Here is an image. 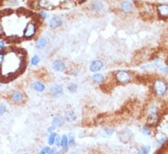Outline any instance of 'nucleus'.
Returning <instances> with one entry per match:
<instances>
[{
    "label": "nucleus",
    "mask_w": 168,
    "mask_h": 154,
    "mask_svg": "<svg viewBox=\"0 0 168 154\" xmlns=\"http://www.w3.org/2000/svg\"><path fill=\"white\" fill-rule=\"evenodd\" d=\"M153 90L158 95H164L167 92V83L163 80H157L153 84Z\"/></svg>",
    "instance_id": "1"
},
{
    "label": "nucleus",
    "mask_w": 168,
    "mask_h": 154,
    "mask_svg": "<svg viewBox=\"0 0 168 154\" xmlns=\"http://www.w3.org/2000/svg\"><path fill=\"white\" fill-rule=\"evenodd\" d=\"M37 31V26L34 22H29V23L27 24L25 29H24V32H23V35H24V38L29 40L32 38L35 33Z\"/></svg>",
    "instance_id": "2"
},
{
    "label": "nucleus",
    "mask_w": 168,
    "mask_h": 154,
    "mask_svg": "<svg viewBox=\"0 0 168 154\" xmlns=\"http://www.w3.org/2000/svg\"><path fill=\"white\" fill-rule=\"evenodd\" d=\"M116 79L119 83L125 84H128L131 80V76L126 71H119L116 73Z\"/></svg>",
    "instance_id": "3"
},
{
    "label": "nucleus",
    "mask_w": 168,
    "mask_h": 154,
    "mask_svg": "<svg viewBox=\"0 0 168 154\" xmlns=\"http://www.w3.org/2000/svg\"><path fill=\"white\" fill-rule=\"evenodd\" d=\"M10 99H11V101L15 104H21L25 101V95L23 92L19 90H16L10 95Z\"/></svg>",
    "instance_id": "4"
},
{
    "label": "nucleus",
    "mask_w": 168,
    "mask_h": 154,
    "mask_svg": "<svg viewBox=\"0 0 168 154\" xmlns=\"http://www.w3.org/2000/svg\"><path fill=\"white\" fill-rule=\"evenodd\" d=\"M64 93V89L61 85L55 84V85H52L50 89V94L54 96V97H59L60 95H62Z\"/></svg>",
    "instance_id": "5"
},
{
    "label": "nucleus",
    "mask_w": 168,
    "mask_h": 154,
    "mask_svg": "<svg viewBox=\"0 0 168 154\" xmlns=\"http://www.w3.org/2000/svg\"><path fill=\"white\" fill-rule=\"evenodd\" d=\"M52 69L55 72H62L65 70V63L62 60H55L52 62Z\"/></svg>",
    "instance_id": "6"
},
{
    "label": "nucleus",
    "mask_w": 168,
    "mask_h": 154,
    "mask_svg": "<svg viewBox=\"0 0 168 154\" xmlns=\"http://www.w3.org/2000/svg\"><path fill=\"white\" fill-rule=\"evenodd\" d=\"M157 11L161 18H166L168 16V5L167 4H161L157 7Z\"/></svg>",
    "instance_id": "7"
},
{
    "label": "nucleus",
    "mask_w": 168,
    "mask_h": 154,
    "mask_svg": "<svg viewBox=\"0 0 168 154\" xmlns=\"http://www.w3.org/2000/svg\"><path fill=\"white\" fill-rule=\"evenodd\" d=\"M50 26L52 28V29H57V28H60L62 24V19L59 17H54L50 19Z\"/></svg>",
    "instance_id": "8"
},
{
    "label": "nucleus",
    "mask_w": 168,
    "mask_h": 154,
    "mask_svg": "<svg viewBox=\"0 0 168 154\" xmlns=\"http://www.w3.org/2000/svg\"><path fill=\"white\" fill-rule=\"evenodd\" d=\"M103 67V62L101 61H98V60H96V61H93L90 64V71L91 72H98L99 70H101V68Z\"/></svg>",
    "instance_id": "9"
},
{
    "label": "nucleus",
    "mask_w": 168,
    "mask_h": 154,
    "mask_svg": "<svg viewBox=\"0 0 168 154\" xmlns=\"http://www.w3.org/2000/svg\"><path fill=\"white\" fill-rule=\"evenodd\" d=\"M62 124H64V117L61 115H56L54 118V121H52V127L54 128H58L61 127Z\"/></svg>",
    "instance_id": "10"
},
{
    "label": "nucleus",
    "mask_w": 168,
    "mask_h": 154,
    "mask_svg": "<svg viewBox=\"0 0 168 154\" xmlns=\"http://www.w3.org/2000/svg\"><path fill=\"white\" fill-rule=\"evenodd\" d=\"M120 7H121V10L125 13H129V12H131V10L133 8L132 7V4L129 1H123L120 5Z\"/></svg>",
    "instance_id": "11"
},
{
    "label": "nucleus",
    "mask_w": 168,
    "mask_h": 154,
    "mask_svg": "<svg viewBox=\"0 0 168 154\" xmlns=\"http://www.w3.org/2000/svg\"><path fill=\"white\" fill-rule=\"evenodd\" d=\"M158 120H159L158 115H157L155 112H153V113H151V115L149 117L148 125L149 126H155L156 124H158Z\"/></svg>",
    "instance_id": "12"
},
{
    "label": "nucleus",
    "mask_w": 168,
    "mask_h": 154,
    "mask_svg": "<svg viewBox=\"0 0 168 154\" xmlns=\"http://www.w3.org/2000/svg\"><path fill=\"white\" fill-rule=\"evenodd\" d=\"M103 4L99 1H94L91 3L90 5V8L92 11H95V12H99V11H101L103 9Z\"/></svg>",
    "instance_id": "13"
},
{
    "label": "nucleus",
    "mask_w": 168,
    "mask_h": 154,
    "mask_svg": "<svg viewBox=\"0 0 168 154\" xmlns=\"http://www.w3.org/2000/svg\"><path fill=\"white\" fill-rule=\"evenodd\" d=\"M131 131L128 130V129H126V130H124V131L121 132V134H120V139L123 142L124 138H126V139H126V142H128V141L130 140V139H131Z\"/></svg>",
    "instance_id": "14"
},
{
    "label": "nucleus",
    "mask_w": 168,
    "mask_h": 154,
    "mask_svg": "<svg viewBox=\"0 0 168 154\" xmlns=\"http://www.w3.org/2000/svg\"><path fill=\"white\" fill-rule=\"evenodd\" d=\"M46 44H47V40L45 38H40V40H38L36 41V44H35V46L37 49L39 50H41V49H43L45 46H46Z\"/></svg>",
    "instance_id": "15"
},
{
    "label": "nucleus",
    "mask_w": 168,
    "mask_h": 154,
    "mask_svg": "<svg viewBox=\"0 0 168 154\" xmlns=\"http://www.w3.org/2000/svg\"><path fill=\"white\" fill-rule=\"evenodd\" d=\"M76 118L75 113H73V111H72V110H68V111H66L65 113V119L68 121V122H73V121H75Z\"/></svg>",
    "instance_id": "16"
},
{
    "label": "nucleus",
    "mask_w": 168,
    "mask_h": 154,
    "mask_svg": "<svg viewBox=\"0 0 168 154\" xmlns=\"http://www.w3.org/2000/svg\"><path fill=\"white\" fill-rule=\"evenodd\" d=\"M62 148V150H67L68 149V139L66 137V135H62V139H61V144H60Z\"/></svg>",
    "instance_id": "17"
},
{
    "label": "nucleus",
    "mask_w": 168,
    "mask_h": 154,
    "mask_svg": "<svg viewBox=\"0 0 168 154\" xmlns=\"http://www.w3.org/2000/svg\"><path fill=\"white\" fill-rule=\"evenodd\" d=\"M92 80L96 84H102L104 82V76L100 73H96L92 76Z\"/></svg>",
    "instance_id": "18"
},
{
    "label": "nucleus",
    "mask_w": 168,
    "mask_h": 154,
    "mask_svg": "<svg viewBox=\"0 0 168 154\" xmlns=\"http://www.w3.org/2000/svg\"><path fill=\"white\" fill-rule=\"evenodd\" d=\"M33 88L37 92H43L45 89V86L43 84H41L40 82H35L33 84Z\"/></svg>",
    "instance_id": "19"
},
{
    "label": "nucleus",
    "mask_w": 168,
    "mask_h": 154,
    "mask_svg": "<svg viewBox=\"0 0 168 154\" xmlns=\"http://www.w3.org/2000/svg\"><path fill=\"white\" fill-rule=\"evenodd\" d=\"M39 6L43 8H45V9H51L52 8V6L50 2H48L47 0H40L39 2Z\"/></svg>",
    "instance_id": "20"
},
{
    "label": "nucleus",
    "mask_w": 168,
    "mask_h": 154,
    "mask_svg": "<svg viewBox=\"0 0 168 154\" xmlns=\"http://www.w3.org/2000/svg\"><path fill=\"white\" fill-rule=\"evenodd\" d=\"M68 145L71 147H73L76 145V140H75V134L70 133L69 135V139H68Z\"/></svg>",
    "instance_id": "21"
},
{
    "label": "nucleus",
    "mask_w": 168,
    "mask_h": 154,
    "mask_svg": "<svg viewBox=\"0 0 168 154\" xmlns=\"http://www.w3.org/2000/svg\"><path fill=\"white\" fill-rule=\"evenodd\" d=\"M150 150H151V147H150V146L143 147V148H142V149L139 150L138 154H149Z\"/></svg>",
    "instance_id": "22"
},
{
    "label": "nucleus",
    "mask_w": 168,
    "mask_h": 154,
    "mask_svg": "<svg viewBox=\"0 0 168 154\" xmlns=\"http://www.w3.org/2000/svg\"><path fill=\"white\" fill-rule=\"evenodd\" d=\"M56 134L55 133H51L50 137H49V139H48V142L50 145H52L54 144V140H55V138H56Z\"/></svg>",
    "instance_id": "23"
},
{
    "label": "nucleus",
    "mask_w": 168,
    "mask_h": 154,
    "mask_svg": "<svg viewBox=\"0 0 168 154\" xmlns=\"http://www.w3.org/2000/svg\"><path fill=\"white\" fill-rule=\"evenodd\" d=\"M68 90L69 92L71 93H76V91L77 90V85L76 84H71L69 86H68Z\"/></svg>",
    "instance_id": "24"
},
{
    "label": "nucleus",
    "mask_w": 168,
    "mask_h": 154,
    "mask_svg": "<svg viewBox=\"0 0 168 154\" xmlns=\"http://www.w3.org/2000/svg\"><path fill=\"white\" fill-rule=\"evenodd\" d=\"M5 55H6V51H0V69H1V66L4 63Z\"/></svg>",
    "instance_id": "25"
},
{
    "label": "nucleus",
    "mask_w": 168,
    "mask_h": 154,
    "mask_svg": "<svg viewBox=\"0 0 168 154\" xmlns=\"http://www.w3.org/2000/svg\"><path fill=\"white\" fill-rule=\"evenodd\" d=\"M40 62V57L38 55H35L33 56V58L31 59V65H37Z\"/></svg>",
    "instance_id": "26"
},
{
    "label": "nucleus",
    "mask_w": 168,
    "mask_h": 154,
    "mask_svg": "<svg viewBox=\"0 0 168 154\" xmlns=\"http://www.w3.org/2000/svg\"><path fill=\"white\" fill-rule=\"evenodd\" d=\"M142 133H143L144 135L148 136V135L151 134V129H150L149 128H147V127H144V128H142Z\"/></svg>",
    "instance_id": "27"
},
{
    "label": "nucleus",
    "mask_w": 168,
    "mask_h": 154,
    "mask_svg": "<svg viewBox=\"0 0 168 154\" xmlns=\"http://www.w3.org/2000/svg\"><path fill=\"white\" fill-rule=\"evenodd\" d=\"M7 111V106L4 104H0V116H2Z\"/></svg>",
    "instance_id": "28"
},
{
    "label": "nucleus",
    "mask_w": 168,
    "mask_h": 154,
    "mask_svg": "<svg viewBox=\"0 0 168 154\" xmlns=\"http://www.w3.org/2000/svg\"><path fill=\"white\" fill-rule=\"evenodd\" d=\"M50 152H51V149L49 147H45L41 150L40 151V153H38V154H47V153H50Z\"/></svg>",
    "instance_id": "29"
},
{
    "label": "nucleus",
    "mask_w": 168,
    "mask_h": 154,
    "mask_svg": "<svg viewBox=\"0 0 168 154\" xmlns=\"http://www.w3.org/2000/svg\"><path fill=\"white\" fill-rule=\"evenodd\" d=\"M113 132H114V129H109V128H107V129H105V133H106L107 134V136H110L112 133H113Z\"/></svg>",
    "instance_id": "30"
},
{
    "label": "nucleus",
    "mask_w": 168,
    "mask_h": 154,
    "mask_svg": "<svg viewBox=\"0 0 168 154\" xmlns=\"http://www.w3.org/2000/svg\"><path fill=\"white\" fill-rule=\"evenodd\" d=\"M5 35V32H4V28L1 24V22H0V37H2Z\"/></svg>",
    "instance_id": "31"
},
{
    "label": "nucleus",
    "mask_w": 168,
    "mask_h": 154,
    "mask_svg": "<svg viewBox=\"0 0 168 154\" xmlns=\"http://www.w3.org/2000/svg\"><path fill=\"white\" fill-rule=\"evenodd\" d=\"M40 17L41 18H47L46 12H44V11H40Z\"/></svg>",
    "instance_id": "32"
},
{
    "label": "nucleus",
    "mask_w": 168,
    "mask_h": 154,
    "mask_svg": "<svg viewBox=\"0 0 168 154\" xmlns=\"http://www.w3.org/2000/svg\"><path fill=\"white\" fill-rule=\"evenodd\" d=\"M6 47V42L4 40H0V49L3 50Z\"/></svg>",
    "instance_id": "33"
},
{
    "label": "nucleus",
    "mask_w": 168,
    "mask_h": 154,
    "mask_svg": "<svg viewBox=\"0 0 168 154\" xmlns=\"http://www.w3.org/2000/svg\"><path fill=\"white\" fill-rule=\"evenodd\" d=\"M54 142H55V144H56L57 146H60V144H61V140H60L59 137H56V138H55Z\"/></svg>",
    "instance_id": "34"
},
{
    "label": "nucleus",
    "mask_w": 168,
    "mask_h": 154,
    "mask_svg": "<svg viewBox=\"0 0 168 154\" xmlns=\"http://www.w3.org/2000/svg\"><path fill=\"white\" fill-rule=\"evenodd\" d=\"M165 139H160V140H158V145L159 146H161V145H163L164 144V142H165Z\"/></svg>",
    "instance_id": "35"
},
{
    "label": "nucleus",
    "mask_w": 168,
    "mask_h": 154,
    "mask_svg": "<svg viewBox=\"0 0 168 154\" xmlns=\"http://www.w3.org/2000/svg\"><path fill=\"white\" fill-rule=\"evenodd\" d=\"M51 154H57V150H56L55 148L51 149Z\"/></svg>",
    "instance_id": "36"
},
{
    "label": "nucleus",
    "mask_w": 168,
    "mask_h": 154,
    "mask_svg": "<svg viewBox=\"0 0 168 154\" xmlns=\"http://www.w3.org/2000/svg\"><path fill=\"white\" fill-rule=\"evenodd\" d=\"M54 128H54V127H51V128H48V131H49V132H51V131L54 130Z\"/></svg>",
    "instance_id": "37"
},
{
    "label": "nucleus",
    "mask_w": 168,
    "mask_h": 154,
    "mask_svg": "<svg viewBox=\"0 0 168 154\" xmlns=\"http://www.w3.org/2000/svg\"><path fill=\"white\" fill-rule=\"evenodd\" d=\"M69 154H79L78 152H75V151H73V152H70Z\"/></svg>",
    "instance_id": "38"
},
{
    "label": "nucleus",
    "mask_w": 168,
    "mask_h": 154,
    "mask_svg": "<svg viewBox=\"0 0 168 154\" xmlns=\"http://www.w3.org/2000/svg\"><path fill=\"white\" fill-rule=\"evenodd\" d=\"M0 87H1V82H0Z\"/></svg>",
    "instance_id": "39"
},
{
    "label": "nucleus",
    "mask_w": 168,
    "mask_h": 154,
    "mask_svg": "<svg viewBox=\"0 0 168 154\" xmlns=\"http://www.w3.org/2000/svg\"><path fill=\"white\" fill-rule=\"evenodd\" d=\"M80 1H84V0H80Z\"/></svg>",
    "instance_id": "40"
},
{
    "label": "nucleus",
    "mask_w": 168,
    "mask_h": 154,
    "mask_svg": "<svg viewBox=\"0 0 168 154\" xmlns=\"http://www.w3.org/2000/svg\"><path fill=\"white\" fill-rule=\"evenodd\" d=\"M24 154H27V153H24Z\"/></svg>",
    "instance_id": "41"
}]
</instances>
